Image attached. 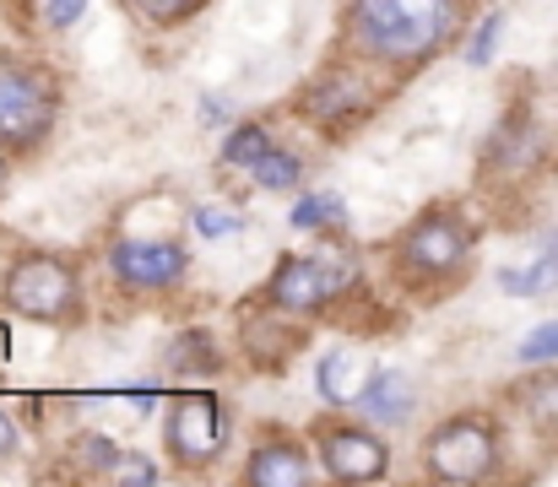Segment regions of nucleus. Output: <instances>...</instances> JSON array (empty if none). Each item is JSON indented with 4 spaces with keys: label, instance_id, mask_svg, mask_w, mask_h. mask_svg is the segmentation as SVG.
I'll return each instance as SVG.
<instances>
[{
    "label": "nucleus",
    "instance_id": "nucleus-1",
    "mask_svg": "<svg viewBox=\"0 0 558 487\" xmlns=\"http://www.w3.org/2000/svg\"><path fill=\"white\" fill-rule=\"evenodd\" d=\"M461 27V0H348V44L385 65H417Z\"/></svg>",
    "mask_w": 558,
    "mask_h": 487
},
{
    "label": "nucleus",
    "instance_id": "nucleus-2",
    "mask_svg": "<svg viewBox=\"0 0 558 487\" xmlns=\"http://www.w3.org/2000/svg\"><path fill=\"white\" fill-rule=\"evenodd\" d=\"M423 461H428V477H434V483H450V487L483 483V477L499 466V434H494L488 417L461 412V417H450V423H439V428L428 434Z\"/></svg>",
    "mask_w": 558,
    "mask_h": 487
},
{
    "label": "nucleus",
    "instance_id": "nucleus-3",
    "mask_svg": "<svg viewBox=\"0 0 558 487\" xmlns=\"http://www.w3.org/2000/svg\"><path fill=\"white\" fill-rule=\"evenodd\" d=\"M5 304L22 315V320H65L76 309V271L44 249H27L11 260L5 271Z\"/></svg>",
    "mask_w": 558,
    "mask_h": 487
},
{
    "label": "nucleus",
    "instance_id": "nucleus-4",
    "mask_svg": "<svg viewBox=\"0 0 558 487\" xmlns=\"http://www.w3.org/2000/svg\"><path fill=\"white\" fill-rule=\"evenodd\" d=\"M54 87L33 65L0 60V147H33L54 125Z\"/></svg>",
    "mask_w": 558,
    "mask_h": 487
},
{
    "label": "nucleus",
    "instance_id": "nucleus-5",
    "mask_svg": "<svg viewBox=\"0 0 558 487\" xmlns=\"http://www.w3.org/2000/svg\"><path fill=\"white\" fill-rule=\"evenodd\" d=\"M466 249H472V233H466V222L456 211H423L407 228V239H401V271L434 282V277L461 271Z\"/></svg>",
    "mask_w": 558,
    "mask_h": 487
},
{
    "label": "nucleus",
    "instance_id": "nucleus-6",
    "mask_svg": "<svg viewBox=\"0 0 558 487\" xmlns=\"http://www.w3.org/2000/svg\"><path fill=\"white\" fill-rule=\"evenodd\" d=\"M228 445V417H222V401L211 390H185L174 406H169V450L174 461L185 466H211Z\"/></svg>",
    "mask_w": 558,
    "mask_h": 487
},
{
    "label": "nucleus",
    "instance_id": "nucleus-7",
    "mask_svg": "<svg viewBox=\"0 0 558 487\" xmlns=\"http://www.w3.org/2000/svg\"><path fill=\"white\" fill-rule=\"evenodd\" d=\"M348 282H353V266H331V260H315V255H282L266 293H271V304L288 309V315H315V309H326Z\"/></svg>",
    "mask_w": 558,
    "mask_h": 487
},
{
    "label": "nucleus",
    "instance_id": "nucleus-8",
    "mask_svg": "<svg viewBox=\"0 0 558 487\" xmlns=\"http://www.w3.org/2000/svg\"><path fill=\"white\" fill-rule=\"evenodd\" d=\"M190 271V255L169 239H125L114 244V277L125 288H142V293H158V288H174Z\"/></svg>",
    "mask_w": 558,
    "mask_h": 487
},
{
    "label": "nucleus",
    "instance_id": "nucleus-9",
    "mask_svg": "<svg viewBox=\"0 0 558 487\" xmlns=\"http://www.w3.org/2000/svg\"><path fill=\"white\" fill-rule=\"evenodd\" d=\"M320 461L337 483H379L385 466H390V450L374 439L369 428L359 423H342V428H326L320 434Z\"/></svg>",
    "mask_w": 558,
    "mask_h": 487
},
{
    "label": "nucleus",
    "instance_id": "nucleus-10",
    "mask_svg": "<svg viewBox=\"0 0 558 487\" xmlns=\"http://www.w3.org/2000/svg\"><path fill=\"white\" fill-rule=\"evenodd\" d=\"M244 483L250 487H304L310 483V455H304L293 439H266V445L250 455Z\"/></svg>",
    "mask_w": 558,
    "mask_h": 487
},
{
    "label": "nucleus",
    "instance_id": "nucleus-11",
    "mask_svg": "<svg viewBox=\"0 0 558 487\" xmlns=\"http://www.w3.org/2000/svg\"><path fill=\"white\" fill-rule=\"evenodd\" d=\"M353 406H359L364 417H374V423H396V417L412 406V385H407V374H396V368H374L364 395H359Z\"/></svg>",
    "mask_w": 558,
    "mask_h": 487
},
{
    "label": "nucleus",
    "instance_id": "nucleus-12",
    "mask_svg": "<svg viewBox=\"0 0 558 487\" xmlns=\"http://www.w3.org/2000/svg\"><path fill=\"white\" fill-rule=\"evenodd\" d=\"M364 385H369V379L359 374V357H353V352H326V357H320V395H326L331 406L359 401Z\"/></svg>",
    "mask_w": 558,
    "mask_h": 487
},
{
    "label": "nucleus",
    "instance_id": "nucleus-13",
    "mask_svg": "<svg viewBox=\"0 0 558 487\" xmlns=\"http://www.w3.org/2000/svg\"><path fill=\"white\" fill-rule=\"evenodd\" d=\"M499 282H505V293H515V299H537V293L558 288V239H548V249H543V260H537V266H526V271L505 266V271H499Z\"/></svg>",
    "mask_w": 558,
    "mask_h": 487
},
{
    "label": "nucleus",
    "instance_id": "nucleus-14",
    "mask_svg": "<svg viewBox=\"0 0 558 487\" xmlns=\"http://www.w3.org/2000/svg\"><path fill=\"white\" fill-rule=\"evenodd\" d=\"M310 109H315L320 120H337V114H359L364 98H359V87H353L348 76H331V82H320V87L310 93Z\"/></svg>",
    "mask_w": 558,
    "mask_h": 487
},
{
    "label": "nucleus",
    "instance_id": "nucleus-15",
    "mask_svg": "<svg viewBox=\"0 0 558 487\" xmlns=\"http://www.w3.org/2000/svg\"><path fill=\"white\" fill-rule=\"evenodd\" d=\"M266 153H271V136H266L260 125H239V131L222 142V162H228V168H255Z\"/></svg>",
    "mask_w": 558,
    "mask_h": 487
},
{
    "label": "nucleus",
    "instance_id": "nucleus-16",
    "mask_svg": "<svg viewBox=\"0 0 558 487\" xmlns=\"http://www.w3.org/2000/svg\"><path fill=\"white\" fill-rule=\"evenodd\" d=\"M342 200L337 195H310L293 206V228H342Z\"/></svg>",
    "mask_w": 558,
    "mask_h": 487
},
{
    "label": "nucleus",
    "instance_id": "nucleus-17",
    "mask_svg": "<svg viewBox=\"0 0 558 487\" xmlns=\"http://www.w3.org/2000/svg\"><path fill=\"white\" fill-rule=\"evenodd\" d=\"M255 184H260V190H293V184H299V158L271 147L266 158L255 162Z\"/></svg>",
    "mask_w": 558,
    "mask_h": 487
},
{
    "label": "nucleus",
    "instance_id": "nucleus-18",
    "mask_svg": "<svg viewBox=\"0 0 558 487\" xmlns=\"http://www.w3.org/2000/svg\"><path fill=\"white\" fill-rule=\"evenodd\" d=\"M71 461L82 466V472H114V461H120V450L104 439V434H87V439H76V450H71Z\"/></svg>",
    "mask_w": 558,
    "mask_h": 487
},
{
    "label": "nucleus",
    "instance_id": "nucleus-19",
    "mask_svg": "<svg viewBox=\"0 0 558 487\" xmlns=\"http://www.w3.org/2000/svg\"><path fill=\"white\" fill-rule=\"evenodd\" d=\"M244 222H239V211H222V206H195V233L201 239H228V233H239Z\"/></svg>",
    "mask_w": 558,
    "mask_h": 487
},
{
    "label": "nucleus",
    "instance_id": "nucleus-20",
    "mask_svg": "<svg viewBox=\"0 0 558 487\" xmlns=\"http://www.w3.org/2000/svg\"><path fill=\"white\" fill-rule=\"evenodd\" d=\"M554 357H558V320L537 325V330L521 341V363H554Z\"/></svg>",
    "mask_w": 558,
    "mask_h": 487
},
{
    "label": "nucleus",
    "instance_id": "nucleus-21",
    "mask_svg": "<svg viewBox=\"0 0 558 487\" xmlns=\"http://www.w3.org/2000/svg\"><path fill=\"white\" fill-rule=\"evenodd\" d=\"M499 27H505V16H499V11H488V22L477 27V38H472V49H466V60H472V65H488V54H494V44H499Z\"/></svg>",
    "mask_w": 558,
    "mask_h": 487
},
{
    "label": "nucleus",
    "instance_id": "nucleus-22",
    "mask_svg": "<svg viewBox=\"0 0 558 487\" xmlns=\"http://www.w3.org/2000/svg\"><path fill=\"white\" fill-rule=\"evenodd\" d=\"M142 16H153V22H180L195 11V0H131Z\"/></svg>",
    "mask_w": 558,
    "mask_h": 487
},
{
    "label": "nucleus",
    "instance_id": "nucleus-23",
    "mask_svg": "<svg viewBox=\"0 0 558 487\" xmlns=\"http://www.w3.org/2000/svg\"><path fill=\"white\" fill-rule=\"evenodd\" d=\"M109 477L114 483H158V466H147V455H120Z\"/></svg>",
    "mask_w": 558,
    "mask_h": 487
},
{
    "label": "nucleus",
    "instance_id": "nucleus-24",
    "mask_svg": "<svg viewBox=\"0 0 558 487\" xmlns=\"http://www.w3.org/2000/svg\"><path fill=\"white\" fill-rule=\"evenodd\" d=\"M532 412H537L543 423H554V417H558V379H543V385H532Z\"/></svg>",
    "mask_w": 558,
    "mask_h": 487
},
{
    "label": "nucleus",
    "instance_id": "nucleus-25",
    "mask_svg": "<svg viewBox=\"0 0 558 487\" xmlns=\"http://www.w3.org/2000/svg\"><path fill=\"white\" fill-rule=\"evenodd\" d=\"M82 11H87V0H49V11H44V16H49V27H71Z\"/></svg>",
    "mask_w": 558,
    "mask_h": 487
},
{
    "label": "nucleus",
    "instance_id": "nucleus-26",
    "mask_svg": "<svg viewBox=\"0 0 558 487\" xmlns=\"http://www.w3.org/2000/svg\"><path fill=\"white\" fill-rule=\"evenodd\" d=\"M11 450H16V423L0 412V455H11Z\"/></svg>",
    "mask_w": 558,
    "mask_h": 487
},
{
    "label": "nucleus",
    "instance_id": "nucleus-27",
    "mask_svg": "<svg viewBox=\"0 0 558 487\" xmlns=\"http://www.w3.org/2000/svg\"><path fill=\"white\" fill-rule=\"evenodd\" d=\"M0 179H5V168H0Z\"/></svg>",
    "mask_w": 558,
    "mask_h": 487
}]
</instances>
